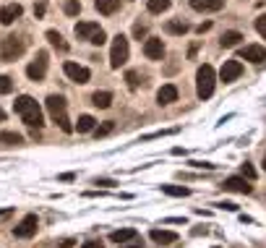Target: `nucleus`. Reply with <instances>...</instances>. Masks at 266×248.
I'll return each mask as SVG.
<instances>
[{
  "instance_id": "19",
  "label": "nucleus",
  "mask_w": 266,
  "mask_h": 248,
  "mask_svg": "<svg viewBox=\"0 0 266 248\" xmlns=\"http://www.w3.org/2000/svg\"><path fill=\"white\" fill-rule=\"evenodd\" d=\"M94 6H97V11H99V13L113 16V13L120 8V0H94Z\"/></svg>"
},
{
  "instance_id": "27",
  "label": "nucleus",
  "mask_w": 266,
  "mask_h": 248,
  "mask_svg": "<svg viewBox=\"0 0 266 248\" xmlns=\"http://www.w3.org/2000/svg\"><path fill=\"white\" fill-rule=\"evenodd\" d=\"M167 32L170 34H185L188 24H185V21H167Z\"/></svg>"
},
{
  "instance_id": "41",
  "label": "nucleus",
  "mask_w": 266,
  "mask_h": 248,
  "mask_svg": "<svg viewBox=\"0 0 266 248\" xmlns=\"http://www.w3.org/2000/svg\"><path fill=\"white\" fill-rule=\"evenodd\" d=\"M94 186H115V183H113V180H107V178H97Z\"/></svg>"
},
{
  "instance_id": "3",
  "label": "nucleus",
  "mask_w": 266,
  "mask_h": 248,
  "mask_svg": "<svg viewBox=\"0 0 266 248\" xmlns=\"http://www.w3.org/2000/svg\"><path fill=\"white\" fill-rule=\"evenodd\" d=\"M21 53H24V39L21 37L8 34L6 39H0V58L3 60H16Z\"/></svg>"
},
{
  "instance_id": "17",
  "label": "nucleus",
  "mask_w": 266,
  "mask_h": 248,
  "mask_svg": "<svg viewBox=\"0 0 266 248\" xmlns=\"http://www.w3.org/2000/svg\"><path fill=\"white\" fill-rule=\"evenodd\" d=\"M151 240H154V243H159V245H167V243H175V240H177V233L154 228V230H151Z\"/></svg>"
},
{
  "instance_id": "2",
  "label": "nucleus",
  "mask_w": 266,
  "mask_h": 248,
  "mask_svg": "<svg viewBox=\"0 0 266 248\" xmlns=\"http://www.w3.org/2000/svg\"><path fill=\"white\" fill-rule=\"evenodd\" d=\"M214 84H217V73L211 65H201L196 71V94L198 100H209L214 94Z\"/></svg>"
},
{
  "instance_id": "5",
  "label": "nucleus",
  "mask_w": 266,
  "mask_h": 248,
  "mask_svg": "<svg viewBox=\"0 0 266 248\" xmlns=\"http://www.w3.org/2000/svg\"><path fill=\"white\" fill-rule=\"evenodd\" d=\"M37 230H39L37 214H26V217L13 228V235H16V238H32V235H37Z\"/></svg>"
},
{
  "instance_id": "11",
  "label": "nucleus",
  "mask_w": 266,
  "mask_h": 248,
  "mask_svg": "<svg viewBox=\"0 0 266 248\" xmlns=\"http://www.w3.org/2000/svg\"><path fill=\"white\" fill-rule=\"evenodd\" d=\"M21 13H24V8H21L18 3H8V6H3V8H0V24L11 27L16 18H21Z\"/></svg>"
},
{
  "instance_id": "18",
  "label": "nucleus",
  "mask_w": 266,
  "mask_h": 248,
  "mask_svg": "<svg viewBox=\"0 0 266 248\" xmlns=\"http://www.w3.org/2000/svg\"><path fill=\"white\" fill-rule=\"evenodd\" d=\"M133 238H139V233L133 230V228H123V230H113V233H110V240H113V243H128Z\"/></svg>"
},
{
  "instance_id": "4",
  "label": "nucleus",
  "mask_w": 266,
  "mask_h": 248,
  "mask_svg": "<svg viewBox=\"0 0 266 248\" xmlns=\"http://www.w3.org/2000/svg\"><path fill=\"white\" fill-rule=\"evenodd\" d=\"M125 60H128V39L123 34H118L113 39V50H110V65H113V68H120Z\"/></svg>"
},
{
  "instance_id": "25",
  "label": "nucleus",
  "mask_w": 266,
  "mask_h": 248,
  "mask_svg": "<svg viewBox=\"0 0 266 248\" xmlns=\"http://www.w3.org/2000/svg\"><path fill=\"white\" fill-rule=\"evenodd\" d=\"M94 118L92 115H81L78 118V123H76V128H78V133H89V131H94Z\"/></svg>"
},
{
  "instance_id": "35",
  "label": "nucleus",
  "mask_w": 266,
  "mask_h": 248,
  "mask_svg": "<svg viewBox=\"0 0 266 248\" xmlns=\"http://www.w3.org/2000/svg\"><path fill=\"white\" fill-rule=\"evenodd\" d=\"M104 39H107V37H104V32L99 29V32H97L92 39H89V42H92V44H97V47H102V44H104Z\"/></svg>"
},
{
  "instance_id": "46",
  "label": "nucleus",
  "mask_w": 266,
  "mask_h": 248,
  "mask_svg": "<svg viewBox=\"0 0 266 248\" xmlns=\"http://www.w3.org/2000/svg\"><path fill=\"white\" fill-rule=\"evenodd\" d=\"M8 212H11V209H0V214H8Z\"/></svg>"
},
{
  "instance_id": "32",
  "label": "nucleus",
  "mask_w": 266,
  "mask_h": 248,
  "mask_svg": "<svg viewBox=\"0 0 266 248\" xmlns=\"http://www.w3.org/2000/svg\"><path fill=\"white\" fill-rule=\"evenodd\" d=\"M125 81H128L130 89H139V73H136V71H128V73H125Z\"/></svg>"
},
{
  "instance_id": "24",
  "label": "nucleus",
  "mask_w": 266,
  "mask_h": 248,
  "mask_svg": "<svg viewBox=\"0 0 266 248\" xmlns=\"http://www.w3.org/2000/svg\"><path fill=\"white\" fill-rule=\"evenodd\" d=\"M172 6V0H149V13H165Z\"/></svg>"
},
{
  "instance_id": "30",
  "label": "nucleus",
  "mask_w": 266,
  "mask_h": 248,
  "mask_svg": "<svg viewBox=\"0 0 266 248\" xmlns=\"http://www.w3.org/2000/svg\"><path fill=\"white\" fill-rule=\"evenodd\" d=\"M13 92V81L8 76H0V94H11Z\"/></svg>"
},
{
  "instance_id": "40",
  "label": "nucleus",
  "mask_w": 266,
  "mask_h": 248,
  "mask_svg": "<svg viewBox=\"0 0 266 248\" xmlns=\"http://www.w3.org/2000/svg\"><path fill=\"white\" fill-rule=\"evenodd\" d=\"M84 248H104V245H102V240H86Z\"/></svg>"
},
{
  "instance_id": "34",
  "label": "nucleus",
  "mask_w": 266,
  "mask_h": 248,
  "mask_svg": "<svg viewBox=\"0 0 266 248\" xmlns=\"http://www.w3.org/2000/svg\"><path fill=\"white\" fill-rule=\"evenodd\" d=\"M55 123H58V126H60V128H63L65 133H71V131H73V126H71V120H68V118H65V115H63V118H58Z\"/></svg>"
},
{
  "instance_id": "21",
  "label": "nucleus",
  "mask_w": 266,
  "mask_h": 248,
  "mask_svg": "<svg viewBox=\"0 0 266 248\" xmlns=\"http://www.w3.org/2000/svg\"><path fill=\"white\" fill-rule=\"evenodd\" d=\"M240 39H243L240 32H225L219 37V44H222V47H235V44H240Z\"/></svg>"
},
{
  "instance_id": "15",
  "label": "nucleus",
  "mask_w": 266,
  "mask_h": 248,
  "mask_svg": "<svg viewBox=\"0 0 266 248\" xmlns=\"http://www.w3.org/2000/svg\"><path fill=\"white\" fill-rule=\"evenodd\" d=\"M73 32H76L78 39H92L99 32V24H94V21H81V24H76Z\"/></svg>"
},
{
  "instance_id": "23",
  "label": "nucleus",
  "mask_w": 266,
  "mask_h": 248,
  "mask_svg": "<svg viewBox=\"0 0 266 248\" xmlns=\"http://www.w3.org/2000/svg\"><path fill=\"white\" fill-rule=\"evenodd\" d=\"M159 191L167 193V196H175V199H185V196H191V191L183 188V186H159Z\"/></svg>"
},
{
  "instance_id": "45",
  "label": "nucleus",
  "mask_w": 266,
  "mask_h": 248,
  "mask_svg": "<svg viewBox=\"0 0 266 248\" xmlns=\"http://www.w3.org/2000/svg\"><path fill=\"white\" fill-rule=\"evenodd\" d=\"M3 118H6V112H3V110H0V123H3Z\"/></svg>"
},
{
  "instance_id": "37",
  "label": "nucleus",
  "mask_w": 266,
  "mask_h": 248,
  "mask_svg": "<svg viewBox=\"0 0 266 248\" xmlns=\"http://www.w3.org/2000/svg\"><path fill=\"white\" fill-rule=\"evenodd\" d=\"M44 11H47V6H44V3H37V6H34V16H37V18H42Z\"/></svg>"
},
{
  "instance_id": "6",
  "label": "nucleus",
  "mask_w": 266,
  "mask_h": 248,
  "mask_svg": "<svg viewBox=\"0 0 266 248\" xmlns=\"http://www.w3.org/2000/svg\"><path fill=\"white\" fill-rule=\"evenodd\" d=\"M44 73H47V53L44 50H39V55H37V60L26 68V76L32 79V81H42L44 79Z\"/></svg>"
},
{
  "instance_id": "10",
  "label": "nucleus",
  "mask_w": 266,
  "mask_h": 248,
  "mask_svg": "<svg viewBox=\"0 0 266 248\" xmlns=\"http://www.w3.org/2000/svg\"><path fill=\"white\" fill-rule=\"evenodd\" d=\"M240 73H243V65H240V60H227L225 65H222V71H219V79L225 81V84H230V81H235Z\"/></svg>"
},
{
  "instance_id": "13",
  "label": "nucleus",
  "mask_w": 266,
  "mask_h": 248,
  "mask_svg": "<svg viewBox=\"0 0 266 248\" xmlns=\"http://www.w3.org/2000/svg\"><path fill=\"white\" fill-rule=\"evenodd\" d=\"M44 105H47V112L52 115V120H58V118L65 115V100H63L60 94H50Z\"/></svg>"
},
{
  "instance_id": "43",
  "label": "nucleus",
  "mask_w": 266,
  "mask_h": 248,
  "mask_svg": "<svg viewBox=\"0 0 266 248\" xmlns=\"http://www.w3.org/2000/svg\"><path fill=\"white\" fill-rule=\"evenodd\" d=\"M209 29H211V21H204V24H201V27H198L196 32H198V34H204V32H209Z\"/></svg>"
},
{
  "instance_id": "8",
  "label": "nucleus",
  "mask_w": 266,
  "mask_h": 248,
  "mask_svg": "<svg viewBox=\"0 0 266 248\" xmlns=\"http://www.w3.org/2000/svg\"><path fill=\"white\" fill-rule=\"evenodd\" d=\"M240 58L248 63H263L266 60V47L263 44H248V47L240 50Z\"/></svg>"
},
{
  "instance_id": "20",
  "label": "nucleus",
  "mask_w": 266,
  "mask_h": 248,
  "mask_svg": "<svg viewBox=\"0 0 266 248\" xmlns=\"http://www.w3.org/2000/svg\"><path fill=\"white\" fill-rule=\"evenodd\" d=\"M92 105L99 107V110H107L110 105H113V94H110V92H94L92 94Z\"/></svg>"
},
{
  "instance_id": "47",
  "label": "nucleus",
  "mask_w": 266,
  "mask_h": 248,
  "mask_svg": "<svg viewBox=\"0 0 266 248\" xmlns=\"http://www.w3.org/2000/svg\"><path fill=\"white\" fill-rule=\"evenodd\" d=\"M263 167H266V154H263Z\"/></svg>"
},
{
  "instance_id": "39",
  "label": "nucleus",
  "mask_w": 266,
  "mask_h": 248,
  "mask_svg": "<svg viewBox=\"0 0 266 248\" xmlns=\"http://www.w3.org/2000/svg\"><path fill=\"white\" fill-rule=\"evenodd\" d=\"M167 225H185V217H167Z\"/></svg>"
},
{
  "instance_id": "38",
  "label": "nucleus",
  "mask_w": 266,
  "mask_h": 248,
  "mask_svg": "<svg viewBox=\"0 0 266 248\" xmlns=\"http://www.w3.org/2000/svg\"><path fill=\"white\" fill-rule=\"evenodd\" d=\"M133 34H136L139 39H141V37H146V27H141V24H136V27H133Z\"/></svg>"
},
{
  "instance_id": "28",
  "label": "nucleus",
  "mask_w": 266,
  "mask_h": 248,
  "mask_svg": "<svg viewBox=\"0 0 266 248\" xmlns=\"http://www.w3.org/2000/svg\"><path fill=\"white\" fill-rule=\"evenodd\" d=\"M63 11H65V16H78L81 13V3H78V0H68V3L63 6Z\"/></svg>"
},
{
  "instance_id": "9",
  "label": "nucleus",
  "mask_w": 266,
  "mask_h": 248,
  "mask_svg": "<svg viewBox=\"0 0 266 248\" xmlns=\"http://www.w3.org/2000/svg\"><path fill=\"white\" fill-rule=\"evenodd\" d=\"M144 55H146L149 60H162V55H165V44H162V39L149 37V39L144 42Z\"/></svg>"
},
{
  "instance_id": "44",
  "label": "nucleus",
  "mask_w": 266,
  "mask_h": 248,
  "mask_svg": "<svg viewBox=\"0 0 266 248\" xmlns=\"http://www.w3.org/2000/svg\"><path fill=\"white\" fill-rule=\"evenodd\" d=\"M60 180H65V183H68V180H73V172H63Z\"/></svg>"
},
{
  "instance_id": "22",
  "label": "nucleus",
  "mask_w": 266,
  "mask_h": 248,
  "mask_svg": "<svg viewBox=\"0 0 266 248\" xmlns=\"http://www.w3.org/2000/svg\"><path fill=\"white\" fill-rule=\"evenodd\" d=\"M47 39H50V44H52V47H58L60 53H65V50H68V42L63 39V34H60V32L50 29V32H47Z\"/></svg>"
},
{
  "instance_id": "1",
  "label": "nucleus",
  "mask_w": 266,
  "mask_h": 248,
  "mask_svg": "<svg viewBox=\"0 0 266 248\" xmlns=\"http://www.w3.org/2000/svg\"><path fill=\"white\" fill-rule=\"evenodd\" d=\"M13 110H16V115H21V120H24L29 128H37V131H39V128L44 126L42 110H39V105H37L34 97H29V94L18 97V100L13 102Z\"/></svg>"
},
{
  "instance_id": "16",
  "label": "nucleus",
  "mask_w": 266,
  "mask_h": 248,
  "mask_svg": "<svg viewBox=\"0 0 266 248\" xmlns=\"http://www.w3.org/2000/svg\"><path fill=\"white\" fill-rule=\"evenodd\" d=\"M157 102L159 105H170V102H177V86L172 84H165L159 92H157Z\"/></svg>"
},
{
  "instance_id": "26",
  "label": "nucleus",
  "mask_w": 266,
  "mask_h": 248,
  "mask_svg": "<svg viewBox=\"0 0 266 248\" xmlns=\"http://www.w3.org/2000/svg\"><path fill=\"white\" fill-rule=\"evenodd\" d=\"M24 139L18 136V133H13V131H3L0 133V144H8V146H16V144H21Z\"/></svg>"
},
{
  "instance_id": "31",
  "label": "nucleus",
  "mask_w": 266,
  "mask_h": 248,
  "mask_svg": "<svg viewBox=\"0 0 266 248\" xmlns=\"http://www.w3.org/2000/svg\"><path fill=\"white\" fill-rule=\"evenodd\" d=\"M113 128H115V123H113V120H107L102 128H97V131H94V133H97V139H99V136H107V133H113Z\"/></svg>"
},
{
  "instance_id": "14",
  "label": "nucleus",
  "mask_w": 266,
  "mask_h": 248,
  "mask_svg": "<svg viewBox=\"0 0 266 248\" xmlns=\"http://www.w3.org/2000/svg\"><path fill=\"white\" fill-rule=\"evenodd\" d=\"M225 0H191V8L193 11H201V13H211V11H222Z\"/></svg>"
},
{
  "instance_id": "36",
  "label": "nucleus",
  "mask_w": 266,
  "mask_h": 248,
  "mask_svg": "<svg viewBox=\"0 0 266 248\" xmlns=\"http://www.w3.org/2000/svg\"><path fill=\"white\" fill-rule=\"evenodd\" d=\"M219 209H227V212H237V204H232V201H219V204H214Z\"/></svg>"
},
{
  "instance_id": "42",
  "label": "nucleus",
  "mask_w": 266,
  "mask_h": 248,
  "mask_svg": "<svg viewBox=\"0 0 266 248\" xmlns=\"http://www.w3.org/2000/svg\"><path fill=\"white\" fill-rule=\"evenodd\" d=\"M191 165H196V167H204V170H214L217 165H211V162H191Z\"/></svg>"
},
{
  "instance_id": "12",
  "label": "nucleus",
  "mask_w": 266,
  "mask_h": 248,
  "mask_svg": "<svg viewBox=\"0 0 266 248\" xmlns=\"http://www.w3.org/2000/svg\"><path fill=\"white\" fill-rule=\"evenodd\" d=\"M222 188L225 191H232V193H251L253 186L248 183L246 178H227L225 183H222Z\"/></svg>"
},
{
  "instance_id": "29",
  "label": "nucleus",
  "mask_w": 266,
  "mask_h": 248,
  "mask_svg": "<svg viewBox=\"0 0 266 248\" xmlns=\"http://www.w3.org/2000/svg\"><path fill=\"white\" fill-rule=\"evenodd\" d=\"M240 172H243V178H246V180H256V167L251 162H243L240 165Z\"/></svg>"
},
{
  "instance_id": "7",
  "label": "nucleus",
  "mask_w": 266,
  "mask_h": 248,
  "mask_svg": "<svg viewBox=\"0 0 266 248\" xmlns=\"http://www.w3.org/2000/svg\"><path fill=\"white\" fill-rule=\"evenodd\" d=\"M63 71H65V76H68L71 81H76V84H86L89 79H92L89 68H84V65H78V63H71V60L63 65Z\"/></svg>"
},
{
  "instance_id": "33",
  "label": "nucleus",
  "mask_w": 266,
  "mask_h": 248,
  "mask_svg": "<svg viewBox=\"0 0 266 248\" xmlns=\"http://www.w3.org/2000/svg\"><path fill=\"white\" fill-rule=\"evenodd\" d=\"M256 29H258V34H261V37L266 39V13L256 18Z\"/></svg>"
}]
</instances>
